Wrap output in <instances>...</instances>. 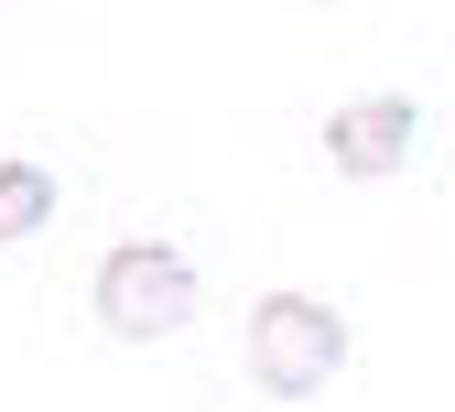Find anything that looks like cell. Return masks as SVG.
Returning a JSON list of instances; mask_svg holds the SVG:
<instances>
[{"mask_svg":"<svg viewBox=\"0 0 455 412\" xmlns=\"http://www.w3.org/2000/svg\"><path fill=\"white\" fill-rule=\"evenodd\" d=\"M412 141H423V109H412V98H358V109L325 120V163L358 174V185H369V174H402Z\"/></svg>","mask_w":455,"mask_h":412,"instance_id":"cell-3","label":"cell"},{"mask_svg":"<svg viewBox=\"0 0 455 412\" xmlns=\"http://www.w3.org/2000/svg\"><path fill=\"white\" fill-rule=\"evenodd\" d=\"M347 369V315L315 304V293H260L250 304V380L271 401H315Z\"/></svg>","mask_w":455,"mask_h":412,"instance_id":"cell-1","label":"cell"},{"mask_svg":"<svg viewBox=\"0 0 455 412\" xmlns=\"http://www.w3.org/2000/svg\"><path fill=\"white\" fill-rule=\"evenodd\" d=\"M185 315H196V261L174 239H120V250L98 261V326L108 336L152 347V336H174Z\"/></svg>","mask_w":455,"mask_h":412,"instance_id":"cell-2","label":"cell"},{"mask_svg":"<svg viewBox=\"0 0 455 412\" xmlns=\"http://www.w3.org/2000/svg\"><path fill=\"white\" fill-rule=\"evenodd\" d=\"M54 217V174L44 163H0V239H33Z\"/></svg>","mask_w":455,"mask_h":412,"instance_id":"cell-4","label":"cell"}]
</instances>
